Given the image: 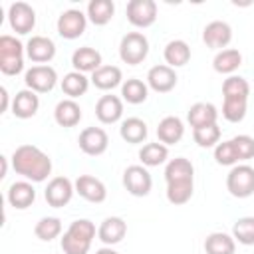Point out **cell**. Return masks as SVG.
Segmentation results:
<instances>
[{
  "mask_svg": "<svg viewBox=\"0 0 254 254\" xmlns=\"http://www.w3.org/2000/svg\"><path fill=\"white\" fill-rule=\"evenodd\" d=\"M71 65L79 73H93L101 67V54L95 48L81 46L71 54Z\"/></svg>",
  "mask_w": 254,
  "mask_h": 254,
  "instance_id": "44dd1931",
  "label": "cell"
},
{
  "mask_svg": "<svg viewBox=\"0 0 254 254\" xmlns=\"http://www.w3.org/2000/svg\"><path fill=\"white\" fill-rule=\"evenodd\" d=\"M232 145L236 149L238 161H248L254 157V137L250 135H236L232 137Z\"/></svg>",
  "mask_w": 254,
  "mask_h": 254,
  "instance_id": "b9f144b4",
  "label": "cell"
},
{
  "mask_svg": "<svg viewBox=\"0 0 254 254\" xmlns=\"http://www.w3.org/2000/svg\"><path fill=\"white\" fill-rule=\"evenodd\" d=\"M12 169L30 183H44L52 175V159L36 145H20L12 153Z\"/></svg>",
  "mask_w": 254,
  "mask_h": 254,
  "instance_id": "6da1fadb",
  "label": "cell"
},
{
  "mask_svg": "<svg viewBox=\"0 0 254 254\" xmlns=\"http://www.w3.org/2000/svg\"><path fill=\"white\" fill-rule=\"evenodd\" d=\"M93 238H95V224L87 218H77L67 226L60 244L64 254H87Z\"/></svg>",
  "mask_w": 254,
  "mask_h": 254,
  "instance_id": "7a4b0ae2",
  "label": "cell"
},
{
  "mask_svg": "<svg viewBox=\"0 0 254 254\" xmlns=\"http://www.w3.org/2000/svg\"><path fill=\"white\" fill-rule=\"evenodd\" d=\"M192 190H194V181L169 183L167 185V200L171 204H187L192 196Z\"/></svg>",
  "mask_w": 254,
  "mask_h": 254,
  "instance_id": "74e56055",
  "label": "cell"
},
{
  "mask_svg": "<svg viewBox=\"0 0 254 254\" xmlns=\"http://www.w3.org/2000/svg\"><path fill=\"white\" fill-rule=\"evenodd\" d=\"M38 109H40V97L36 91L28 89V87L18 91L12 99V113L18 119H30L38 113Z\"/></svg>",
  "mask_w": 254,
  "mask_h": 254,
  "instance_id": "d6986e66",
  "label": "cell"
},
{
  "mask_svg": "<svg viewBox=\"0 0 254 254\" xmlns=\"http://www.w3.org/2000/svg\"><path fill=\"white\" fill-rule=\"evenodd\" d=\"M139 159H141L143 167H159L169 159V147L163 145L161 141L147 143L139 149Z\"/></svg>",
  "mask_w": 254,
  "mask_h": 254,
  "instance_id": "d6a6232c",
  "label": "cell"
},
{
  "mask_svg": "<svg viewBox=\"0 0 254 254\" xmlns=\"http://www.w3.org/2000/svg\"><path fill=\"white\" fill-rule=\"evenodd\" d=\"M6 198L10 202V206L18 208V210H24L28 206H32V202L36 200V189L30 181H16L10 185L8 192H6Z\"/></svg>",
  "mask_w": 254,
  "mask_h": 254,
  "instance_id": "ffe728a7",
  "label": "cell"
},
{
  "mask_svg": "<svg viewBox=\"0 0 254 254\" xmlns=\"http://www.w3.org/2000/svg\"><path fill=\"white\" fill-rule=\"evenodd\" d=\"M232 40V28L222 20H212L202 30V42L212 50H226Z\"/></svg>",
  "mask_w": 254,
  "mask_h": 254,
  "instance_id": "4fadbf2b",
  "label": "cell"
},
{
  "mask_svg": "<svg viewBox=\"0 0 254 254\" xmlns=\"http://www.w3.org/2000/svg\"><path fill=\"white\" fill-rule=\"evenodd\" d=\"M232 236L242 246H254V216H242L232 224Z\"/></svg>",
  "mask_w": 254,
  "mask_h": 254,
  "instance_id": "8d00e7d4",
  "label": "cell"
},
{
  "mask_svg": "<svg viewBox=\"0 0 254 254\" xmlns=\"http://www.w3.org/2000/svg\"><path fill=\"white\" fill-rule=\"evenodd\" d=\"M119 135L123 141L131 143V145H139L147 139L149 135V129H147V123L139 117H127L121 127H119Z\"/></svg>",
  "mask_w": 254,
  "mask_h": 254,
  "instance_id": "83f0119b",
  "label": "cell"
},
{
  "mask_svg": "<svg viewBox=\"0 0 254 254\" xmlns=\"http://www.w3.org/2000/svg\"><path fill=\"white\" fill-rule=\"evenodd\" d=\"M218 119V111L212 103H204V101H198L194 105H190L189 113H187V121L192 129H198V127H206V125H214Z\"/></svg>",
  "mask_w": 254,
  "mask_h": 254,
  "instance_id": "603a6c76",
  "label": "cell"
},
{
  "mask_svg": "<svg viewBox=\"0 0 254 254\" xmlns=\"http://www.w3.org/2000/svg\"><path fill=\"white\" fill-rule=\"evenodd\" d=\"M26 48L14 36H0V71L4 75H18L24 69Z\"/></svg>",
  "mask_w": 254,
  "mask_h": 254,
  "instance_id": "3957f363",
  "label": "cell"
},
{
  "mask_svg": "<svg viewBox=\"0 0 254 254\" xmlns=\"http://www.w3.org/2000/svg\"><path fill=\"white\" fill-rule=\"evenodd\" d=\"M163 56H165V62H167L169 67H173V69L175 67H183L190 60V48H189V44L185 40H171L165 46Z\"/></svg>",
  "mask_w": 254,
  "mask_h": 254,
  "instance_id": "4316f807",
  "label": "cell"
},
{
  "mask_svg": "<svg viewBox=\"0 0 254 254\" xmlns=\"http://www.w3.org/2000/svg\"><path fill=\"white\" fill-rule=\"evenodd\" d=\"M125 234H127V222L121 216H107L97 228V238L105 246L119 244L125 238Z\"/></svg>",
  "mask_w": 254,
  "mask_h": 254,
  "instance_id": "ac0fdd59",
  "label": "cell"
},
{
  "mask_svg": "<svg viewBox=\"0 0 254 254\" xmlns=\"http://www.w3.org/2000/svg\"><path fill=\"white\" fill-rule=\"evenodd\" d=\"M123 115V99L117 95H101L95 103V117L103 125L117 123Z\"/></svg>",
  "mask_w": 254,
  "mask_h": 254,
  "instance_id": "e0dca14e",
  "label": "cell"
},
{
  "mask_svg": "<svg viewBox=\"0 0 254 254\" xmlns=\"http://www.w3.org/2000/svg\"><path fill=\"white\" fill-rule=\"evenodd\" d=\"M204 252L206 254H234L236 252V240L232 234L212 232L204 240Z\"/></svg>",
  "mask_w": 254,
  "mask_h": 254,
  "instance_id": "4dcf8cb0",
  "label": "cell"
},
{
  "mask_svg": "<svg viewBox=\"0 0 254 254\" xmlns=\"http://www.w3.org/2000/svg\"><path fill=\"white\" fill-rule=\"evenodd\" d=\"M0 163H2V171H0V177L4 179V177H6V171H8V159L2 155V157H0Z\"/></svg>",
  "mask_w": 254,
  "mask_h": 254,
  "instance_id": "ee69618b",
  "label": "cell"
},
{
  "mask_svg": "<svg viewBox=\"0 0 254 254\" xmlns=\"http://www.w3.org/2000/svg\"><path fill=\"white\" fill-rule=\"evenodd\" d=\"M214 161L218 165H222V167H234V165L240 163L238 161V155H236V149L232 145V139L222 141V143H218L214 147Z\"/></svg>",
  "mask_w": 254,
  "mask_h": 254,
  "instance_id": "60d3db41",
  "label": "cell"
},
{
  "mask_svg": "<svg viewBox=\"0 0 254 254\" xmlns=\"http://www.w3.org/2000/svg\"><path fill=\"white\" fill-rule=\"evenodd\" d=\"M26 87L36 93H48L58 83V73L52 65H32L24 75Z\"/></svg>",
  "mask_w": 254,
  "mask_h": 254,
  "instance_id": "52a82bcc",
  "label": "cell"
},
{
  "mask_svg": "<svg viewBox=\"0 0 254 254\" xmlns=\"http://www.w3.org/2000/svg\"><path fill=\"white\" fill-rule=\"evenodd\" d=\"M54 119L60 127H75L81 121V107L75 99H62L54 109Z\"/></svg>",
  "mask_w": 254,
  "mask_h": 254,
  "instance_id": "484cf974",
  "label": "cell"
},
{
  "mask_svg": "<svg viewBox=\"0 0 254 254\" xmlns=\"http://www.w3.org/2000/svg\"><path fill=\"white\" fill-rule=\"evenodd\" d=\"M89 87V79L85 77V73H79V71H69L64 75L62 79V91L67 95V99H75V97H81Z\"/></svg>",
  "mask_w": 254,
  "mask_h": 254,
  "instance_id": "836d02e7",
  "label": "cell"
},
{
  "mask_svg": "<svg viewBox=\"0 0 254 254\" xmlns=\"http://www.w3.org/2000/svg\"><path fill=\"white\" fill-rule=\"evenodd\" d=\"M8 22L16 34H30L36 26V12L26 2H14L8 8Z\"/></svg>",
  "mask_w": 254,
  "mask_h": 254,
  "instance_id": "8fae6325",
  "label": "cell"
},
{
  "mask_svg": "<svg viewBox=\"0 0 254 254\" xmlns=\"http://www.w3.org/2000/svg\"><path fill=\"white\" fill-rule=\"evenodd\" d=\"M226 189L236 198L254 194V169L250 165H234L226 175Z\"/></svg>",
  "mask_w": 254,
  "mask_h": 254,
  "instance_id": "5b68a950",
  "label": "cell"
},
{
  "mask_svg": "<svg viewBox=\"0 0 254 254\" xmlns=\"http://www.w3.org/2000/svg\"><path fill=\"white\" fill-rule=\"evenodd\" d=\"M185 135V123L177 115H167L157 125V137L163 145H175Z\"/></svg>",
  "mask_w": 254,
  "mask_h": 254,
  "instance_id": "7402d4cb",
  "label": "cell"
},
{
  "mask_svg": "<svg viewBox=\"0 0 254 254\" xmlns=\"http://www.w3.org/2000/svg\"><path fill=\"white\" fill-rule=\"evenodd\" d=\"M222 95L224 97H242L248 99L250 95V85L242 75H228L222 83Z\"/></svg>",
  "mask_w": 254,
  "mask_h": 254,
  "instance_id": "ab89813d",
  "label": "cell"
},
{
  "mask_svg": "<svg viewBox=\"0 0 254 254\" xmlns=\"http://www.w3.org/2000/svg\"><path fill=\"white\" fill-rule=\"evenodd\" d=\"M242 65V54L234 48H226V50H220L214 60H212V67L214 71L218 73H226V75H232L238 67Z\"/></svg>",
  "mask_w": 254,
  "mask_h": 254,
  "instance_id": "f1b7e54d",
  "label": "cell"
},
{
  "mask_svg": "<svg viewBox=\"0 0 254 254\" xmlns=\"http://www.w3.org/2000/svg\"><path fill=\"white\" fill-rule=\"evenodd\" d=\"M95 254H119V252H117V250H113L111 246H103V248H99Z\"/></svg>",
  "mask_w": 254,
  "mask_h": 254,
  "instance_id": "f6af8a7d",
  "label": "cell"
},
{
  "mask_svg": "<svg viewBox=\"0 0 254 254\" xmlns=\"http://www.w3.org/2000/svg\"><path fill=\"white\" fill-rule=\"evenodd\" d=\"M79 149L89 155V157H99L107 151L109 147V137L105 133V129L101 127H85L81 133H79Z\"/></svg>",
  "mask_w": 254,
  "mask_h": 254,
  "instance_id": "7c38bea8",
  "label": "cell"
},
{
  "mask_svg": "<svg viewBox=\"0 0 254 254\" xmlns=\"http://www.w3.org/2000/svg\"><path fill=\"white\" fill-rule=\"evenodd\" d=\"M165 181L169 183H187L194 181V167L185 157H175L165 167Z\"/></svg>",
  "mask_w": 254,
  "mask_h": 254,
  "instance_id": "cb8c5ba5",
  "label": "cell"
},
{
  "mask_svg": "<svg viewBox=\"0 0 254 254\" xmlns=\"http://www.w3.org/2000/svg\"><path fill=\"white\" fill-rule=\"evenodd\" d=\"M177 71L173 67H169L167 64L161 65H153L147 71V85L157 91V93H169L171 89H175L177 85Z\"/></svg>",
  "mask_w": 254,
  "mask_h": 254,
  "instance_id": "5bb4252c",
  "label": "cell"
},
{
  "mask_svg": "<svg viewBox=\"0 0 254 254\" xmlns=\"http://www.w3.org/2000/svg\"><path fill=\"white\" fill-rule=\"evenodd\" d=\"M56 26H58V34H60L64 40H75V38H79V36L85 32L87 16H85L81 10L69 8V10H65V12L60 14Z\"/></svg>",
  "mask_w": 254,
  "mask_h": 254,
  "instance_id": "ba28073f",
  "label": "cell"
},
{
  "mask_svg": "<svg viewBox=\"0 0 254 254\" xmlns=\"http://www.w3.org/2000/svg\"><path fill=\"white\" fill-rule=\"evenodd\" d=\"M246 109H248V99L242 97H224L222 103V117L230 123H240L246 117Z\"/></svg>",
  "mask_w": 254,
  "mask_h": 254,
  "instance_id": "d590c367",
  "label": "cell"
},
{
  "mask_svg": "<svg viewBox=\"0 0 254 254\" xmlns=\"http://www.w3.org/2000/svg\"><path fill=\"white\" fill-rule=\"evenodd\" d=\"M34 234H36V238H40L44 242H50V240H54L62 234V220L58 216H44L36 222Z\"/></svg>",
  "mask_w": 254,
  "mask_h": 254,
  "instance_id": "e575fe53",
  "label": "cell"
},
{
  "mask_svg": "<svg viewBox=\"0 0 254 254\" xmlns=\"http://www.w3.org/2000/svg\"><path fill=\"white\" fill-rule=\"evenodd\" d=\"M89 81L101 91H111L123 83V73L117 65H101L99 69H95L91 73Z\"/></svg>",
  "mask_w": 254,
  "mask_h": 254,
  "instance_id": "d4e9b609",
  "label": "cell"
},
{
  "mask_svg": "<svg viewBox=\"0 0 254 254\" xmlns=\"http://www.w3.org/2000/svg\"><path fill=\"white\" fill-rule=\"evenodd\" d=\"M0 99H2V105H0V113L8 111V105H10V95L6 91V87H0ZM12 107V105H10Z\"/></svg>",
  "mask_w": 254,
  "mask_h": 254,
  "instance_id": "7bdbcfd3",
  "label": "cell"
},
{
  "mask_svg": "<svg viewBox=\"0 0 254 254\" xmlns=\"http://www.w3.org/2000/svg\"><path fill=\"white\" fill-rule=\"evenodd\" d=\"M127 20L135 28H149L157 20L155 0H131L127 4Z\"/></svg>",
  "mask_w": 254,
  "mask_h": 254,
  "instance_id": "30bf717a",
  "label": "cell"
},
{
  "mask_svg": "<svg viewBox=\"0 0 254 254\" xmlns=\"http://www.w3.org/2000/svg\"><path fill=\"white\" fill-rule=\"evenodd\" d=\"M113 14H115V4L111 0H91L87 4V12H85L87 20L91 24H95V26L109 24Z\"/></svg>",
  "mask_w": 254,
  "mask_h": 254,
  "instance_id": "f546056e",
  "label": "cell"
},
{
  "mask_svg": "<svg viewBox=\"0 0 254 254\" xmlns=\"http://www.w3.org/2000/svg\"><path fill=\"white\" fill-rule=\"evenodd\" d=\"M73 192H75V185L67 177H54L48 183V187L44 190V196H46V202L50 206L62 208L71 200Z\"/></svg>",
  "mask_w": 254,
  "mask_h": 254,
  "instance_id": "9c48e42d",
  "label": "cell"
},
{
  "mask_svg": "<svg viewBox=\"0 0 254 254\" xmlns=\"http://www.w3.org/2000/svg\"><path fill=\"white\" fill-rule=\"evenodd\" d=\"M149 56V40L141 32H127L119 44V58L123 64L137 65Z\"/></svg>",
  "mask_w": 254,
  "mask_h": 254,
  "instance_id": "277c9868",
  "label": "cell"
},
{
  "mask_svg": "<svg viewBox=\"0 0 254 254\" xmlns=\"http://www.w3.org/2000/svg\"><path fill=\"white\" fill-rule=\"evenodd\" d=\"M147 95H149V85L143 79L129 77L121 83V97H123V101L131 103V105L143 103L147 99Z\"/></svg>",
  "mask_w": 254,
  "mask_h": 254,
  "instance_id": "1f68e13d",
  "label": "cell"
},
{
  "mask_svg": "<svg viewBox=\"0 0 254 254\" xmlns=\"http://www.w3.org/2000/svg\"><path fill=\"white\" fill-rule=\"evenodd\" d=\"M123 187L133 196H147L153 187L151 173L143 165H129L123 173Z\"/></svg>",
  "mask_w": 254,
  "mask_h": 254,
  "instance_id": "8992f818",
  "label": "cell"
},
{
  "mask_svg": "<svg viewBox=\"0 0 254 254\" xmlns=\"http://www.w3.org/2000/svg\"><path fill=\"white\" fill-rule=\"evenodd\" d=\"M26 56L38 65H48L56 56V44L46 36H32L26 44Z\"/></svg>",
  "mask_w": 254,
  "mask_h": 254,
  "instance_id": "2e32d148",
  "label": "cell"
},
{
  "mask_svg": "<svg viewBox=\"0 0 254 254\" xmlns=\"http://www.w3.org/2000/svg\"><path fill=\"white\" fill-rule=\"evenodd\" d=\"M192 139H194V143H196L198 147H202V149L216 147V145L220 143V127H218V123L192 129Z\"/></svg>",
  "mask_w": 254,
  "mask_h": 254,
  "instance_id": "f35d334b",
  "label": "cell"
},
{
  "mask_svg": "<svg viewBox=\"0 0 254 254\" xmlns=\"http://www.w3.org/2000/svg\"><path fill=\"white\" fill-rule=\"evenodd\" d=\"M73 185H75V192H77L81 198H85L87 202L99 204V202H103V200L107 198V189H105V185H103L97 177L79 175Z\"/></svg>",
  "mask_w": 254,
  "mask_h": 254,
  "instance_id": "9a60e30c",
  "label": "cell"
}]
</instances>
